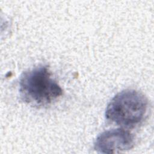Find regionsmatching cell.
I'll list each match as a JSON object with an SVG mask.
<instances>
[{
    "label": "cell",
    "mask_w": 154,
    "mask_h": 154,
    "mask_svg": "<svg viewBox=\"0 0 154 154\" xmlns=\"http://www.w3.org/2000/svg\"><path fill=\"white\" fill-rule=\"evenodd\" d=\"M134 145V137L128 130L117 128L101 133L96 139L95 150L100 153H120L131 149Z\"/></svg>",
    "instance_id": "3"
},
{
    "label": "cell",
    "mask_w": 154,
    "mask_h": 154,
    "mask_svg": "<svg viewBox=\"0 0 154 154\" xmlns=\"http://www.w3.org/2000/svg\"><path fill=\"white\" fill-rule=\"evenodd\" d=\"M19 93L25 103L40 107L58 99L63 94V89L52 78L48 66H39L21 75Z\"/></svg>",
    "instance_id": "1"
},
{
    "label": "cell",
    "mask_w": 154,
    "mask_h": 154,
    "mask_svg": "<svg viewBox=\"0 0 154 154\" xmlns=\"http://www.w3.org/2000/svg\"><path fill=\"white\" fill-rule=\"evenodd\" d=\"M148 100L141 93L132 89L115 95L105 110L106 119L123 127H134L144 118Z\"/></svg>",
    "instance_id": "2"
}]
</instances>
